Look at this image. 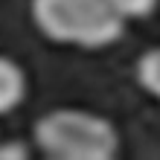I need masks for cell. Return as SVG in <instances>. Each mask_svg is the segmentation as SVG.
<instances>
[{
  "label": "cell",
  "instance_id": "1",
  "mask_svg": "<svg viewBox=\"0 0 160 160\" xmlns=\"http://www.w3.org/2000/svg\"><path fill=\"white\" fill-rule=\"evenodd\" d=\"M32 143L52 160H111L119 154V131L108 117L82 108H55L35 119Z\"/></svg>",
  "mask_w": 160,
  "mask_h": 160
},
{
  "label": "cell",
  "instance_id": "2",
  "mask_svg": "<svg viewBox=\"0 0 160 160\" xmlns=\"http://www.w3.org/2000/svg\"><path fill=\"white\" fill-rule=\"evenodd\" d=\"M29 15L44 38L84 50L111 47L125 32L108 0H29Z\"/></svg>",
  "mask_w": 160,
  "mask_h": 160
},
{
  "label": "cell",
  "instance_id": "3",
  "mask_svg": "<svg viewBox=\"0 0 160 160\" xmlns=\"http://www.w3.org/2000/svg\"><path fill=\"white\" fill-rule=\"evenodd\" d=\"M29 82H26L23 67L9 55H0V114H12L23 105Z\"/></svg>",
  "mask_w": 160,
  "mask_h": 160
},
{
  "label": "cell",
  "instance_id": "4",
  "mask_svg": "<svg viewBox=\"0 0 160 160\" xmlns=\"http://www.w3.org/2000/svg\"><path fill=\"white\" fill-rule=\"evenodd\" d=\"M137 82L148 96L160 102V47H152L137 58Z\"/></svg>",
  "mask_w": 160,
  "mask_h": 160
},
{
  "label": "cell",
  "instance_id": "5",
  "mask_svg": "<svg viewBox=\"0 0 160 160\" xmlns=\"http://www.w3.org/2000/svg\"><path fill=\"white\" fill-rule=\"evenodd\" d=\"M111 9L119 15V18H125V21H137V18H148L157 9L160 0H108Z\"/></svg>",
  "mask_w": 160,
  "mask_h": 160
},
{
  "label": "cell",
  "instance_id": "6",
  "mask_svg": "<svg viewBox=\"0 0 160 160\" xmlns=\"http://www.w3.org/2000/svg\"><path fill=\"white\" fill-rule=\"evenodd\" d=\"M26 157H29V148L21 140H6L0 146V160H26Z\"/></svg>",
  "mask_w": 160,
  "mask_h": 160
}]
</instances>
